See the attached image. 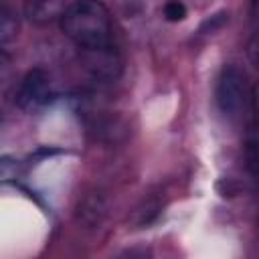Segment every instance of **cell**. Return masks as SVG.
<instances>
[{"mask_svg": "<svg viewBox=\"0 0 259 259\" xmlns=\"http://www.w3.org/2000/svg\"><path fill=\"white\" fill-rule=\"evenodd\" d=\"M61 30L85 53L111 49V18L101 2H73L61 14Z\"/></svg>", "mask_w": 259, "mask_h": 259, "instance_id": "cell-1", "label": "cell"}, {"mask_svg": "<svg viewBox=\"0 0 259 259\" xmlns=\"http://www.w3.org/2000/svg\"><path fill=\"white\" fill-rule=\"evenodd\" d=\"M247 77L237 65H225L217 79L214 99L225 115H239L247 103Z\"/></svg>", "mask_w": 259, "mask_h": 259, "instance_id": "cell-2", "label": "cell"}, {"mask_svg": "<svg viewBox=\"0 0 259 259\" xmlns=\"http://www.w3.org/2000/svg\"><path fill=\"white\" fill-rule=\"evenodd\" d=\"M51 99V79L42 69H30L16 93V103L24 111H36Z\"/></svg>", "mask_w": 259, "mask_h": 259, "instance_id": "cell-3", "label": "cell"}, {"mask_svg": "<svg viewBox=\"0 0 259 259\" xmlns=\"http://www.w3.org/2000/svg\"><path fill=\"white\" fill-rule=\"evenodd\" d=\"M65 8H67V4H63V2H28L24 6V12L32 22L45 24L55 18H61Z\"/></svg>", "mask_w": 259, "mask_h": 259, "instance_id": "cell-4", "label": "cell"}, {"mask_svg": "<svg viewBox=\"0 0 259 259\" xmlns=\"http://www.w3.org/2000/svg\"><path fill=\"white\" fill-rule=\"evenodd\" d=\"M103 214H105V200L97 192L85 196L83 202L79 204V217L87 225H99L101 219H103Z\"/></svg>", "mask_w": 259, "mask_h": 259, "instance_id": "cell-5", "label": "cell"}, {"mask_svg": "<svg viewBox=\"0 0 259 259\" xmlns=\"http://www.w3.org/2000/svg\"><path fill=\"white\" fill-rule=\"evenodd\" d=\"M18 32V20L14 16V12L6 6H0V49L4 42L12 40Z\"/></svg>", "mask_w": 259, "mask_h": 259, "instance_id": "cell-6", "label": "cell"}, {"mask_svg": "<svg viewBox=\"0 0 259 259\" xmlns=\"http://www.w3.org/2000/svg\"><path fill=\"white\" fill-rule=\"evenodd\" d=\"M186 16V6L182 2H168L164 6V18L170 22H178Z\"/></svg>", "mask_w": 259, "mask_h": 259, "instance_id": "cell-7", "label": "cell"}, {"mask_svg": "<svg viewBox=\"0 0 259 259\" xmlns=\"http://www.w3.org/2000/svg\"><path fill=\"white\" fill-rule=\"evenodd\" d=\"M10 69H12V59H10V55H8L4 49H0V85L8 79Z\"/></svg>", "mask_w": 259, "mask_h": 259, "instance_id": "cell-8", "label": "cell"}, {"mask_svg": "<svg viewBox=\"0 0 259 259\" xmlns=\"http://www.w3.org/2000/svg\"><path fill=\"white\" fill-rule=\"evenodd\" d=\"M227 18H229V14H227V12H219V14L210 16V18H208V20L202 24V30H210V32H212V30H214L217 26H221V24H223Z\"/></svg>", "mask_w": 259, "mask_h": 259, "instance_id": "cell-9", "label": "cell"}, {"mask_svg": "<svg viewBox=\"0 0 259 259\" xmlns=\"http://www.w3.org/2000/svg\"><path fill=\"white\" fill-rule=\"evenodd\" d=\"M127 259H148V257H136V251H130L127 253Z\"/></svg>", "mask_w": 259, "mask_h": 259, "instance_id": "cell-10", "label": "cell"}]
</instances>
